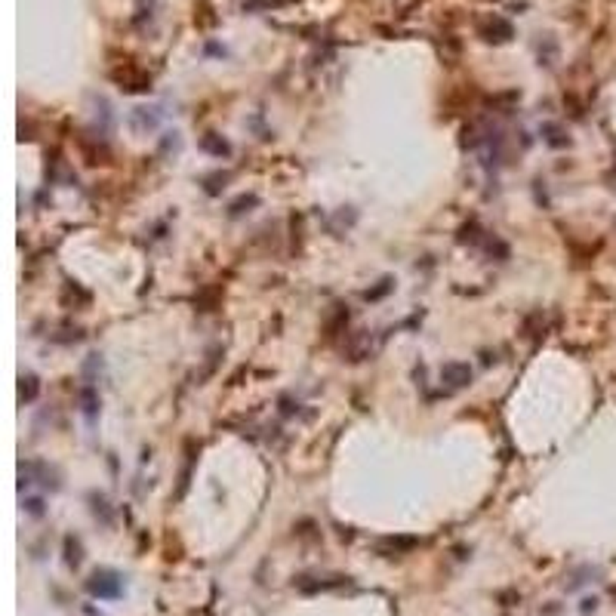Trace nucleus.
Instances as JSON below:
<instances>
[{
	"label": "nucleus",
	"mask_w": 616,
	"mask_h": 616,
	"mask_svg": "<svg viewBox=\"0 0 616 616\" xmlns=\"http://www.w3.org/2000/svg\"><path fill=\"white\" fill-rule=\"evenodd\" d=\"M87 592L92 598H99V601H114V598L123 595V576L117 570H108V567H99L90 573L87 579Z\"/></svg>",
	"instance_id": "f257e3e1"
},
{
	"label": "nucleus",
	"mask_w": 616,
	"mask_h": 616,
	"mask_svg": "<svg viewBox=\"0 0 616 616\" xmlns=\"http://www.w3.org/2000/svg\"><path fill=\"white\" fill-rule=\"evenodd\" d=\"M441 382L447 392H459V388H466L471 382V367L466 361H447L441 367Z\"/></svg>",
	"instance_id": "f03ea898"
},
{
	"label": "nucleus",
	"mask_w": 616,
	"mask_h": 616,
	"mask_svg": "<svg viewBox=\"0 0 616 616\" xmlns=\"http://www.w3.org/2000/svg\"><path fill=\"white\" fill-rule=\"evenodd\" d=\"M419 545V539H413V536H388V539H382L376 548H379V555H388V558H398V555H404V552H410V548H416Z\"/></svg>",
	"instance_id": "7ed1b4c3"
},
{
	"label": "nucleus",
	"mask_w": 616,
	"mask_h": 616,
	"mask_svg": "<svg viewBox=\"0 0 616 616\" xmlns=\"http://www.w3.org/2000/svg\"><path fill=\"white\" fill-rule=\"evenodd\" d=\"M484 37L493 40V44H505V40L512 37V25L505 19H500V16H493V19L484 25Z\"/></svg>",
	"instance_id": "20e7f679"
},
{
	"label": "nucleus",
	"mask_w": 616,
	"mask_h": 616,
	"mask_svg": "<svg viewBox=\"0 0 616 616\" xmlns=\"http://www.w3.org/2000/svg\"><path fill=\"white\" fill-rule=\"evenodd\" d=\"M80 410H83V416L90 419H96V410H99V392H96V385L92 382H87L80 388Z\"/></svg>",
	"instance_id": "39448f33"
},
{
	"label": "nucleus",
	"mask_w": 616,
	"mask_h": 616,
	"mask_svg": "<svg viewBox=\"0 0 616 616\" xmlns=\"http://www.w3.org/2000/svg\"><path fill=\"white\" fill-rule=\"evenodd\" d=\"M37 392H40V382H37L35 373L19 376V401H22V404H31V401L37 398Z\"/></svg>",
	"instance_id": "423d86ee"
},
{
	"label": "nucleus",
	"mask_w": 616,
	"mask_h": 616,
	"mask_svg": "<svg viewBox=\"0 0 616 616\" xmlns=\"http://www.w3.org/2000/svg\"><path fill=\"white\" fill-rule=\"evenodd\" d=\"M200 148H204V151H210V155H216V157H225V155H231L229 142H225L222 136H216V133H207V136L200 139Z\"/></svg>",
	"instance_id": "0eeeda50"
},
{
	"label": "nucleus",
	"mask_w": 616,
	"mask_h": 616,
	"mask_svg": "<svg viewBox=\"0 0 616 616\" xmlns=\"http://www.w3.org/2000/svg\"><path fill=\"white\" fill-rule=\"evenodd\" d=\"M543 136H545V142H548L552 148H564V145L570 142L567 136H564V130H561L558 123H543Z\"/></svg>",
	"instance_id": "6e6552de"
},
{
	"label": "nucleus",
	"mask_w": 616,
	"mask_h": 616,
	"mask_svg": "<svg viewBox=\"0 0 616 616\" xmlns=\"http://www.w3.org/2000/svg\"><path fill=\"white\" fill-rule=\"evenodd\" d=\"M80 539H74V536H65V564L68 567H80Z\"/></svg>",
	"instance_id": "1a4fd4ad"
},
{
	"label": "nucleus",
	"mask_w": 616,
	"mask_h": 616,
	"mask_svg": "<svg viewBox=\"0 0 616 616\" xmlns=\"http://www.w3.org/2000/svg\"><path fill=\"white\" fill-rule=\"evenodd\" d=\"M90 502H92V512H96V518H99V514H102V521H105V524H111V514H108V502H105V496L92 493V496H90Z\"/></svg>",
	"instance_id": "9d476101"
},
{
	"label": "nucleus",
	"mask_w": 616,
	"mask_h": 616,
	"mask_svg": "<svg viewBox=\"0 0 616 616\" xmlns=\"http://www.w3.org/2000/svg\"><path fill=\"white\" fill-rule=\"evenodd\" d=\"M243 207H256V198H253V194H247V198H241V200H234V204H231V216H238V213H243Z\"/></svg>",
	"instance_id": "9b49d317"
},
{
	"label": "nucleus",
	"mask_w": 616,
	"mask_h": 616,
	"mask_svg": "<svg viewBox=\"0 0 616 616\" xmlns=\"http://www.w3.org/2000/svg\"><path fill=\"white\" fill-rule=\"evenodd\" d=\"M25 505H28V512H31V514H40V512H44V502H40V500H28Z\"/></svg>",
	"instance_id": "f8f14e48"
},
{
	"label": "nucleus",
	"mask_w": 616,
	"mask_h": 616,
	"mask_svg": "<svg viewBox=\"0 0 616 616\" xmlns=\"http://www.w3.org/2000/svg\"><path fill=\"white\" fill-rule=\"evenodd\" d=\"M613 598H616V586H613Z\"/></svg>",
	"instance_id": "ddd939ff"
}]
</instances>
